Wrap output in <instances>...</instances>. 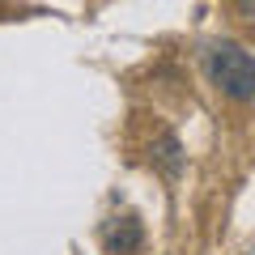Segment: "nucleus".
<instances>
[{
    "label": "nucleus",
    "mask_w": 255,
    "mask_h": 255,
    "mask_svg": "<svg viewBox=\"0 0 255 255\" xmlns=\"http://www.w3.org/2000/svg\"><path fill=\"white\" fill-rule=\"evenodd\" d=\"M204 68H209V81L226 94L230 102H251L255 98V55L243 43H213L204 51Z\"/></svg>",
    "instance_id": "nucleus-1"
},
{
    "label": "nucleus",
    "mask_w": 255,
    "mask_h": 255,
    "mask_svg": "<svg viewBox=\"0 0 255 255\" xmlns=\"http://www.w3.org/2000/svg\"><path fill=\"white\" fill-rule=\"evenodd\" d=\"M140 243H145V230H140V221L132 217V213L111 217L107 226H102V247H107V255H136Z\"/></svg>",
    "instance_id": "nucleus-2"
},
{
    "label": "nucleus",
    "mask_w": 255,
    "mask_h": 255,
    "mask_svg": "<svg viewBox=\"0 0 255 255\" xmlns=\"http://www.w3.org/2000/svg\"><path fill=\"white\" fill-rule=\"evenodd\" d=\"M149 162H153L166 179H179V170H183V145H179V136H174V132H157V136L149 140Z\"/></svg>",
    "instance_id": "nucleus-3"
},
{
    "label": "nucleus",
    "mask_w": 255,
    "mask_h": 255,
    "mask_svg": "<svg viewBox=\"0 0 255 255\" xmlns=\"http://www.w3.org/2000/svg\"><path fill=\"white\" fill-rule=\"evenodd\" d=\"M234 4H238V13H243L247 21H255V0H234Z\"/></svg>",
    "instance_id": "nucleus-4"
}]
</instances>
